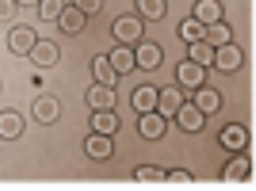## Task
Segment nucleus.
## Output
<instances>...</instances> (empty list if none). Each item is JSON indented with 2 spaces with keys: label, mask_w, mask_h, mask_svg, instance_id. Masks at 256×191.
<instances>
[{
  "label": "nucleus",
  "mask_w": 256,
  "mask_h": 191,
  "mask_svg": "<svg viewBox=\"0 0 256 191\" xmlns=\"http://www.w3.org/2000/svg\"><path fill=\"white\" fill-rule=\"evenodd\" d=\"M111 31H115L118 46H138L142 42V20L138 16H118V20L111 23Z\"/></svg>",
  "instance_id": "obj_1"
},
{
  "label": "nucleus",
  "mask_w": 256,
  "mask_h": 191,
  "mask_svg": "<svg viewBox=\"0 0 256 191\" xmlns=\"http://www.w3.org/2000/svg\"><path fill=\"white\" fill-rule=\"evenodd\" d=\"M34 42H38V34L31 31V23H16L8 31V50L20 54V58H27V54L34 50Z\"/></svg>",
  "instance_id": "obj_2"
},
{
  "label": "nucleus",
  "mask_w": 256,
  "mask_h": 191,
  "mask_svg": "<svg viewBox=\"0 0 256 191\" xmlns=\"http://www.w3.org/2000/svg\"><path fill=\"white\" fill-rule=\"evenodd\" d=\"M160 62H164V50H160L157 42H146V38H142L138 46H134V65H138V69H160Z\"/></svg>",
  "instance_id": "obj_3"
},
{
  "label": "nucleus",
  "mask_w": 256,
  "mask_h": 191,
  "mask_svg": "<svg viewBox=\"0 0 256 191\" xmlns=\"http://www.w3.org/2000/svg\"><path fill=\"white\" fill-rule=\"evenodd\" d=\"M203 80H206V69H203V65H195L192 58H188V62H180V69H176V84H180V88L195 92Z\"/></svg>",
  "instance_id": "obj_4"
},
{
  "label": "nucleus",
  "mask_w": 256,
  "mask_h": 191,
  "mask_svg": "<svg viewBox=\"0 0 256 191\" xmlns=\"http://www.w3.org/2000/svg\"><path fill=\"white\" fill-rule=\"evenodd\" d=\"M241 50H237L234 42H226V46H214V69H222V73H237L241 69Z\"/></svg>",
  "instance_id": "obj_5"
},
{
  "label": "nucleus",
  "mask_w": 256,
  "mask_h": 191,
  "mask_svg": "<svg viewBox=\"0 0 256 191\" xmlns=\"http://www.w3.org/2000/svg\"><path fill=\"white\" fill-rule=\"evenodd\" d=\"M27 122H23L20 111H0V142H20Z\"/></svg>",
  "instance_id": "obj_6"
},
{
  "label": "nucleus",
  "mask_w": 256,
  "mask_h": 191,
  "mask_svg": "<svg viewBox=\"0 0 256 191\" xmlns=\"http://www.w3.org/2000/svg\"><path fill=\"white\" fill-rule=\"evenodd\" d=\"M172 118L180 122V130H188V134H199V130H203V118H206V115H203V111H199L195 104H188V100H184L180 111H176Z\"/></svg>",
  "instance_id": "obj_7"
},
{
  "label": "nucleus",
  "mask_w": 256,
  "mask_h": 191,
  "mask_svg": "<svg viewBox=\"0 0 256 191\" xmlns=\"http://www.w3.org/2000/svg\"><path fill=\"white\" fill-rule=\"evenodd\" d=\"M192 104L199 107L203 115H218V111H222V92H218V88L199 84V88H195V100H192Z\"/></svg>",
  "instance_id": "obj_8"
},
{
  "label": "nucleus",
  "mask_w": 256,
  "mask_h": 191,
  "mask_svg": "<svg viewBox=\"0 0 256 191\" xmlns=\"http://www.w3.org/2000/svg\"><path fill=\"white\" fill-rule=\"evenodd\" d=\"M184 104V88H157V115L172 118Z\"/></svg>",
  "instance_id": "obj_9"
},
{
  "label": "nucleus",
  "mask_w": 256,
  "mask_h": 191,
  "mask_svg": "<svg viewBox=\"0 0 256 191\" xmlns=\"http://www.w3.org/2000/svg\"><path fill=\"white\" fill-rule=\"evenodd\" d=\"M138 134H142L146 142L164 138V115H157V111H146V115L138 118Z\"/></svg>",
  "instance_id": "obj_10"
},
{
  "label": "nucleus",
  "mask_w": 256,
  "mask_h": 191,
  "mask_svg": "<svg viewBox=\"0 0 256 191\" xmlns=\"http://www.w3.org/2000/svg\"><path fill=\"white\" fill-rule=\"evenodd\" d=\"M84 153H88L92 160H107L111 153H115L111 134H96V130H92V134H88V142H84Z\"/></svg>",
  "instance_id": "obj_11"
},
{
  "label": "nucleus",
  "mask_w": 256,
  "mask_h": 191,
  "mask_svg": "<svg viewBox=\"0 0 256 191\" xmlns=\"http://www.w3.org/2000/svg\"><path fill=\"white\" fill-rule=\"evenodd\" d=\"M27 58H31L38 69H54V65H58V42H46V38H38V42H34V50L27 54Z\"/></svg>",
  "instance_id": "obj_12"
},
{
  "label": "nucleus",
  "mask_w": 256,
  "mask_h": 191,
  "mask_svg": "<svg viewBox=\"0 0 256 191\" xmlns=\"http://www.w3.org/2000/svg\"><path fill=\"white\" fill-rule=\"evenodd\" d=\"M88 107H92V111H115V88L111 84L88 88Z\"/></svg>",
  "instance_id": "obj_13"
},
{
  "label": "nucleus",
  "mask_w": 256,
  "mask_h": 191,
  "mask_svg": "<svg viewBox=\"0 0 256 191\" xmlns=\"http://www.w3.org/2000/svg\"><path fill=\"white\" fill-rule=\"evenodd\" d=\"M31 111H34V122H58V115H62V104H58L54 96H38Z\"/></svg>",
  "instance_id": "obj_14"
},
{
  "label": "nucleus",
  "mask_w": 256,
  "mask_h": 191,
  "mask_svg": "<svg viewBox=\"0 0 256 191\" xmlns=\"http://www.w3.org/2000/svg\"><path fill=\"white\" fill-rule=\"evenodd\" d=\"M222 146L230 149V153H245V149H248V130L237 126V122H234V126H226L222 130Z\"/></svg>",
  "instance_id": "obj_15"
},
{
  "label": "nucleus",
  "mask_w": 256,
  "mask_h": 191,
  "mask_svg": "<svg viewBox=\"0 0 256 191\" xmlns=\"http://www.w3.org/2000/svg\"><path fill=\"white\" fill-rule=\"evenodd\" d=\"M107 62L115 65V73H118V76H126L130 69H138V65H134V46H115V50L107 54Z\"/></svg>",
  "instance_id": "obj_16"
},
{
  "label": "nucleus",
  "mask_w": 256,
  "mask_h": 191,
  "mask_svg": "<svg viewBox=\"0 0 256 191\" xmlns=\"http://www.w3.org/2000/svg\"><path fill=\"white\" fill-rule=\"evenodd\" d=\"M130 104H134V111H138V115H146V111H157V88H153V84L134 88Z\"/></svg>",
  "instance_id": "obj_17"
},
{
  "label": "nucleus",
  "mask_w": 256,
  "mask_h": 191,
  "mask_svg": "<svg viewBox=\"0 0 256 191\" xmlns=\"http://www.w3.org/2000/svg\"><path fill=\"white\" fill-rule=\"evenodd\" d=\"M58 23H62L65 34H80V31H84V23H88V16H84L80 8H73V4H69V8L58 16Z\"/></svg>",
  "instance_id": "obj_18"
},
{
  "label": "nucleus",
  "mask_w": 256,
  "mask_h": 191,
  "mask_svg": "<svg viewBox=\"0 0 256 191\" xmlns=\"http://www.w3.org/2000/svg\"><path fill=\"white\" fill-rule=\"evenodd\" d=\"M192 20H199L203 27H210V23L222 20V4H218V0H195V16Z\"/></svg>",
  "instance_id": "obj_19"
},
{
  "label": "nucleus",
  "mask_w": 256,
  "mask_h": 191,
  "mask_svg": "<svg viewBox=\"0 0 256 191\" xmlns=\"http://www.w3.org/2000/svg\"><path fill=\"white\" fill-rule=\"evenodd\" d=\"M226 180L230 184H237V180H248V176H252V160L245 157V153H237L234 160H230V164H226V172H222Z\"/></svg>",
  "instance_id": "obj_20"
},
{
  "label": "nucleus",
  "mask_w": 256,
  "mask_h": 191,
  "mask_svg": "<svg viewBox=\"0 0 256 191\" xmlns=\"http://www.w3.org/2000/svg\"><path fill=\"white\" fill-rule=\"evenodd\" d=\"M203 42H210V46H226V42H234V31H230V23H226V20L210 23V27L203 31Z\"/></svg>",
  "instance_id": "obj_21"
},
{
  "label": "nucleus",
  "mask_w": 256,
  "mask_h": 191,
  "mask_svg": "<svg viewBox=\"0 0 256 191\" xmlns=\"http://www.w3.org/2000/svg\"><path fill=\"white\" fill-rule=\"evenodd\" d=\"M188 58H192L195 65H214V46L210 42H203V38H199V42H188Z\"/></svg>",
  "instance_id": "obj_22"
},
{
  "label": "nucleus",
  "mask_w": 256,
  "mask_h": 191,
  "mask_svg": "<svg viewBox=\"0 0 256 191\" xmlns=\"http://www.w3.org/2000/svg\"><path fill=\"white\" fill-rule=\"evenodd\" d=\"M92 73H96V80H100V84H111V88H115V80H118L115 65L107 62V54H104V58H92Z\"/></svg>",
  "instance_id": "obj_23"
},
{
  "label": "nucleus",
  "mask_w": 256,
  "mask_h": 191,
  "mask_svg": "<svg viewBox=\"0 0 256 191\" xmlns=\"http://www.w3.org/2000/svg\"><path fill=\"white\" fill-rule=\"evenodd\" d=\"M92 130H96V134H115L118 130L115 111H92Z\"/></svg>",
  "instance_id": "obj_24"
},
{
  "label": "nucleus",
  "mask_w": 256,
  "mask_h": 191,
  "mask_svg": "<svg viewBox=\"0 0 256 191\" xmlns=\"http://www.w3.org/2000/svg\"><path fill=\"white\" fill-rule=\"evenodd\" d=\"M164 12H168L164 0H138V16L142 20H164Z\"/></svg>",
  "instance_id": "obj_25"
},
{
  "label": "nucleus",
  "mask_w": 256,
  "mask_h": 191,
  "mask_svg": "<svg viewBox=\"0 0 256 191\" xmlns=\"http://www.w3.org/2000/svg\"><path fill=\"white\" fill-rule=\"evenodd\" d=\"M203 31H206V27H203L199 20H184L180 27H176V34H180L184 42H199V38H203Z\"/></svg>",
  "instance_id": "obj_26"
},
{
  "label": "nucleus",
  "mask_w": 256,
  "mask_h": 191,
  "mask_svg": "<svg viewBox=\"0 0 256 191\" xmlns=\"http://www.w3.org/2000/svg\"><path fill=\"white\" fill-rule=\"evenodd\" d=\"M65 8H69L65 0H38V16H42V20H50V23H58V16H62Z\"/></svg>",
  "instance_id": "obj_27"
},
{
  "label": "nucleus",
  "mask_w": 256,
  "mask_h": 191,
  "mask_svg": "<svg viewBox=\"0 0 256 191\" xmlns=\"http://www.w3.org/2000/svg\"><path fill=\"white\" fill-rule=\"evenodd\" d=\"M134 176H138L142 184H160V180H164V168H157V164H142Z\"/></svg>",
  "instance_id": "obj_28"
},
{
  "label": "nucleus",
  "mask_w": 256,
  "mask_h": 191,
  "mask_svg": "<svg viewBox=\"0 0 256 191\" xmlns=\"http://www.w3.org/2000/svg\"><path fill=\"white\" fill-rule=\"evenodd\" d=\"M73 8H80L84 16H96V12L104 8V0H73Z\"/></svg>",
  "instance_id": "obj_29"
},
{
  "label": "nucleus",
  "mask_w": 256,
  "mask_h": 191,
  "mask_svg": "<svg viewBox=\"0 0 256 191\" xmlns=\"http://www.w3.org/2000/svg\"><path fill=\"white\" fill-rule=\"evenodd\" d=\"M164 180H168V184H192V172L176 168V172H164Z\"/></svg>",
  "instance_id": "obj_30"
},
{
  "label": "nucleus",
  "mask_w": 256,
  "mask_h": 191,
  "mask_svg": "<svg viewBox=\"0 0 256 191\" xmlns=\"http://www.w3.org/2000/svg\"><path fill=\"white\" fill-rule=\"evenodd\" d=\"M12 12H16V0H0V20H12Z\"/></svg>",
  "instance_id": "obj_31"
},
{
  "label": "nucleus",
  "mask_w": 256,
  "mask_h": 191,
  "mask_svg": "<svg viewBox=\"0 0 256 191\" xmlns=\"http://www.w3.org/2000/svg\"><path fill=\"white\" fill-rule=\"evenodd\" d=\"M16 4H38V0H16Z\"/></svg>",
  "instance_id": "obj_32"
},
{
  "label": "nucleus",
  "mask_w": 256,
  "mask_h": 191,
  "mask_svg": "<svg viewBox=\"0 0 256 191\" xmlns=\"http://www.w3.org/2000/svg\"><path fill=\"white\" fill-rule=\"evenodd\" d=\"M0 92H4V84H0Z\"/></svg>",
  "instance_id": "obj_33"
}]
</instances>
